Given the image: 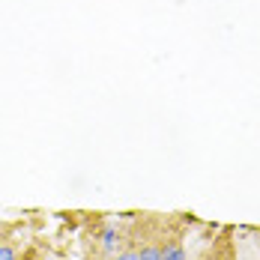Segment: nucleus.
I'll return each instance as SVG.
<instances>
[{"mask_svg":"<svg viewBox=\"0 0 260 260\" xmlns=\"http://www.w3.org/2000/svg\"><path fill=\"white\" fill-rule=\"evenodd\" d=\"M161 260H185V248L177 239H171V242L161 245Z\"/></svg>","mask_w":260,"mask_h":260,"instance_id":"obj_2","label":"nucleus"},{"mask_svg":"<svg viewBox=\"0 0 260 260\" xmlns=\"http://www.w3.org/2000/svg\"><path fill=\"white\" fill-rule=\"evenodd\" d=\"M0 260H18L15 245H9V242H0Z\"/></svg>","mask_w":260,"mask_h":260,"instance_id":"obj_4","label":"nucleus"},{"mask_svg":"<svg viewBox=\"0 0 260 260\" xmlns=\"http://www.w3.org/2000/svg\"><path fill=\"white\" fill-rule=\"evenodd\" d=\"M111 260H138V251L135 248H126V251H117Z\"/></svg>","mask_w":260,"mask_h":260,"instance_id":"obj_5","label":"nucleus"},{"mask_svg":"<svg viewBox=\"0 0 260 260\" xmlns=\"http://www.w3.org/2000/svg\"><path fill=\"white\" fill-rule=\"evenodd\" d=\"M138 260H161V245H144L138 251Z\"/></svg>","mask_w":260,"mask_h":260,"instance_id":"obj_3","label":"nucleus"},{"mask_svg":"<svg viewBox=\"0 0 260 260\" xmlns=\"http://www.w3.org/2000/svg\"><path fill=\"white\" fill-rule=\"evenodd\" d=\"M99 242H102V251L105 254H117V248H120V242H123V234L117 231V228H105L102 236H99Z\"/></svg>","mask_w":260,"mask_h":260,"instance_id":"obj_1","label":"nucleus"},{"mask_svg":"<svg viewBox=\"0 0 260 260\" xmlns=\"http://www.w3.org/2000/svg\"><path fill=\"white\" fill-rule=\"evenodd\" d=\"M24 260H36V257H33V254H27V257H24Z\"/></svg>","mask_w":260,"mask_h":260,"instance_id":"obj_7","label":"nucleus"},{"mask_svg":"<svg viewBox=\"0 0 260 260\" xmlns=\"http://www.w3.org/2000/svg\"><path fill=\"white\" fill-rule=\"evenodd\" d=\"M221 260H231V251H228V254H224V257H221Z\"/></svg>","mask_w":260,"mask_h":260,"instance_id":"obj_6","label":"nucleus"}]
</instances>
